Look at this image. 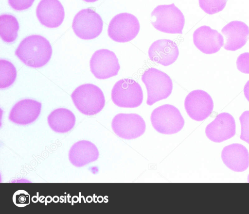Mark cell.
Here are the masks:
<instances>
[{"label": "cell", "instance_id": "1", "mask_svg": "<svg viewBox=\"0 0 249 214\" xmlns=\"http://www.w3.org/2000/svg\"><path fill=\"white\" fill-rule=\"evenodd\" d=\"M52 54L49 41L40 35H31L24 38L15 51V55L25 65L39 68L46 65Z\"/></svg>", "mask_w": 249, "mask_h": 214}, {"label": "cell", "instance_id": "2", "mask_svg": "<svg viewBox=\"0 0 249 214\" xmlns=\"http://www.w3.org/2000/svg\"><path fill=\"white\" fill-rule=\"evenodd\" d=\"M71 98L78 110L87 115L98 114L105 105L103 91L98 86L91 83H86L77 87L72 92Z\"/></svg>", "mask_w": 249, "mask_h": 214}, {"label": "cell", "instance_id": "3", "mask_svg": "<svg viewBox=\"0 0 249 214\" xmlns=\"http://www.w3.org/2000/svg\"><path fill=\"white\" fill-rule=\"evenodd\" d=\"M151 23L157 30L172 34H182L185 18L174 4L157 6L151 14Z\"/></svg>", "mask_w": 249, "mask_h": 214}, {"label": "cell", "instance_id": "4", "mask_svg": "<svg viewBox=\"0 0 249 214\" xmlns=\"http://www.w3.org/2000/svg\"><path fill=\"white\" fill-rule=\"evenodd\" d=\"M142 81L147 89L146 103L148 105L167 98L172 93L173 82L171 78L156 68L145 70L142 76Z\"/></svg>", "mask_w": 249, "mask_h": 214}, {"label": "cell", "instance_id": "5", "mask_svg": "<svg viewBox=\"0 0 249 214\" xmlns=\"http://www.w3.org/2000/svg\"><path fill=\"white\" fill-rule=\"evenodd\" d=\"M150 120L154 129L164 134L176 133L184 125V118L179 110L168 104L155 108L151 113Z\"/></svg>", "mask_w": 249, "mask_h": 214}, {"label": "cell", "instance_id": "6", "mask_svg": "<svg viewBox=\"0 0 249 214\" xmlns=\"http://www.w3.org/2000/svg\"><path fill=\"white\" fill-rule=\"evenodd\" d=\"M111 96L113 102L122 108L138 107L142 103L143 99L140 84L129 78L117 81L112 89Z\"/></svg>", "mask_w": 249, "mask_h": 214}, {"label": "cell", "instance_id": "7", "mask_svg": "<svg viewBox=\"0 0 249 214\" xmlns=\"http://www.w3.org/2000/svg\"><path fill=\"white\" fill-rule=\"evenodd\" d=\"M140 29L139 21L133 15L122 13L110 20L107 29L108 36L119 43L131 41L138 35Z\"/></svg>", "mask_w": 249, "mask_h": 214}, {"label": "cell", "instance_id": "8", "mask_svg": "<svg viewBox=\"0 0 249 214\" xmlns=\"http://www.w3.org/2000/svg\"><path fill=\"white\" fill-rule=\"evenodd\" d=\"M103 21L100 16L90 8L79 11L73 18L72 28L79 38L90 40L98 36L102 33Z\"/></svg>", "mask_w": 249, "mask_h": 214}, {"label": "cell", "instance_id": "9", "mask_svg": "<svg viewBox=\"0 0 249 214\" xmlns=\"http://www.w3.org/2000/svg\"><path fill=\"white\" fill-rule=\"evenodd\" d=\"M111 128L119 137L126 140L137 138L145 132L144 119L137 114L120 113L112 119Z\"/></svg>", "mask_w": 249, "mask_h": 214}, {"label": "cell", "instance_id": "10", "mask_svg": "<svg viewBox=\"0 0 249 214\" xmlns=\"http://www.w3.org/2000/svg\"><path fill=\"white\" fill-rule=\"evenodd\" d=\"M89 64L91 73L100 80L116 76L120 69L116 54L107 49L96 50L92 55Z\"/></svg>", "mask_w": 249, "mask_h": 214}, {"label": "cell", "instance_id": "11", "mask_svg": "<svg viewBox=\"0 0 249 214\" xmlns=\"http://www.w3.org/2000/svg\"><path fill=\"white\" fill-rule=\"evenodd\" d=\"M184 108L191 118L197 121H202L212 114L213 102L211 96L206 91L195 90L186 97Z\"/></svg>", "mask_w": 249, "mask_h": 214}, {"label": "cell", "instance_id": "12", "mask_svg": "<svg viewBox=\"0 0 249 214\" xmlns=\"http://www.w3.org/2000/svg\"><path fill=\"white\" fill-rule=\"evenodd\" d=\"M236 125L233 117L228 113H221L206 127L205 134L212 141L221 143L235 134Z\"/></svg>", "mask_w": 249, "mask_h": 214}, {"label": "cell", "instance_id": "13", "mask_svg": "<svg viewBox=\"0 0 249 214\" xmlns=\"http://www.w3.org/2000/svg\"><path fill=\"white\" fill-rule=\"evenodd\" d=\"M36 15L42 25L49 28H54L62 23L65 11L58 0H41L36 9Z\"/></svg>", "mask_w": 249, "mask_h": 214}, {"label": "cell", "instance_id": "14", "mask_svg": "<svg viewBox=\"0 0 249 214\" xmlns=\"http://www.w3.org/2000/svg\"><path fill=\"white\" fill-rule=\"evenodd\" d=\"M193 36L195 46L205 54L215 53L224 44L223 36L216 30L206 25L196 30Z\"/></svg>", "mask_w": 249, "mask_h": 214}, {"label": "cell", "instance_id": "15", "mask_svg": "<svg viewBox=\"0 0 249 214\" xmlns=\"http://www.w3.org/2000/svg\"><path fill=\"white\" fill-rule=\"evenodd\" d=\"M42 104L32 99H23L17 102L11 109L9 119L20 125H26L34 122L38 117Z\"/></svg>", "mask_w": 249, "mask_h": 214}, {"label": "cell", "instance_id": "16", "mask_svg": "<svg viewBox=\"0 0 249 214\" xmlns=\"http://www.w3.org/2000/svg\"><path fill=\"white\" fill-rule=\"evenodd\" d=\"M149 59L163 66L173 64L178 59L179 50L173 41L162 39L154 41L148 49Z\"/></svg>", "mask_w": 249, "mask_h": 214}, {"label": "cell", "instance_id": "17", "mask_svg": "<svg viewBox=\"0 0 249 214\" xmlns=\"http://www.w3.org/2000/svg\"><path fill=\"white\" fill-rule=\"evenodd\" d=\"M221 33L225 37L224 48L235 51L246 44L249 36V28L243 22L232 21L222 28Z\"/></svg>", "mask_w": 249, "mask_h": 214}, {"label": "cell", "instance_id": "18", "mask_svg": "<svg viewBox=\"0 0 249 214\" xmlns=\"http://www.w3.org/2000/svg\"><path fill=\"white\" fill-rule=\"evenodd\" d=\"M223 163L231 170L243 172L249 166V153L243 145L234 143L225 147L221 152Z\"/></svg>", "mask_w": 249, "mask_h": 214}, {"label": "cell", "instance_id": "19", "mask_svg": "<svg viewBox=\"0 0 249 214\" xmlns=\"http://www.w3.org/2000/svg\"><path fill=\"white\" fill-rule=\"evenodd\" d=\"M99 155L97 147L87 140H81L74 143L69 152V159L72 165L82 167L96 161Z\"/></svg>", "mask_w": 249, "mask_h": 214}, {"label": "cell", "instance_id": "20", "mask_svg": "<svg viewBox=\"0 0 249 214\" xmlns=\"http://www.w3.org/2000/svg\"><path fill=\"white\" fill-rule=\"evenodd\" d=\"M51 129L58 133H65L71 130L75 125V116L70 110L58 108L53 111L47 118Z\"/></svg>", "mask_w": 249, "mask_h": 214}, {"label": "cell", "instance_id": "21", "mask_svg": "<svg viewBox=\"0 0 249 214\" xmlns=\"http://www.w3.org/2000/svg\"><path fill=\"white\" fill-rule=\"evenodd\" d=\"M19 28L18 22L14 16L9 14L0 16V36L4 42H14L18 37Z\"/></svg>", "mask_w": 249, "mask_h": 214}, {"label": "cell", "instance_id": "22", "mask_svg": "<svg viewBox=\"0 0 249 214\" xmlns=\"http://www.w3.org/2000/svg\"><path fill=\"white\" fill-rule=\"evenodd\" d=\"M17 70L14 65L9 61L0 60V88L5 89L10 86L15 81Z\"/></svg>", "mask_w": 249, "mask_h": 214}, {"label": "cell", "instance_id": "23", "mask_svg": "<svg viewBox=\"0 0 249 214\" xmlns=\"http://www.w3.org/2000/svg\"><path fill=\"white\" fill-rule=\"evenodd\" d=\"M228 0H198L201 9L206 13L213 15L221 11Z\"/></svg>", "mask_w": 249, "mask_h": 214}, {"label": "cell", "instance_id": "24", "mask_svg": "<svg viewBox=\"0 0 249 214\" xmlns=\"http://www.w3.org/2000/svg\"><path fill=\"white\" fill-rule=\"evenodd\" d=\"M241 131L240 138L249 144V111H244L239 117Z\"/></svg>", "mask_w": 249, "mask_h": 214}, {"label": "cell", "instance_id": "25", "mask_svg": "<svg viewBox=\"0 0 249 214\" xmlns=\"http://www.w3.org/2000/svg\"><path fill=\"white\" fill-rule=\"evenodd\" d=\"M236 66L242 73L249 74V52H244L239 55L236 60Z\"/></svg>", "mask_w": 249, "mask_h": 214}, {"label": "cell", "instance_id": "26", "mask_svg": "<svg viewBox=\"0 0 249 214\" xmlns=\"http://www.w3.org/2000/svg\"><path fill=\"white\" fill-rule=\"evenodd\" d=\"M30 197L27 192L20 190L16 192L13 196V201L18 207H24L29 204Z\"/></svg>", "mask_w": 249, "mask_h": 214}, {"label": "cell", "instance_id": "27", "mask_svg": "<svg viewBox=\"0 0 249 214\" xmlns=\"http://www.w3.org/2000/svg\"><path fill=\"white\" fill-rule=\"evenodd\" d=\"M35 0H8L9 5L16 11H23L30 8Z\"/></svg>", "mask_w": 249, "mask_h": 214}, {"label": "cell", "instance_id": "28", "mask_svg": "<svg viewBox=\"0 0 249 214\" xmlns=\"http://www.w3.org/2000/svg\"><path fill=\"white\" fill-rule=\"evenodd\" d=\"M243 91L245 97L249 101V80L247 81L244 85Z\"/></svg>", "mask_w": 249, "mask_h": 214}, {"label": "cell", "instance_id": "29", "mask_svg": "<svg viewBox=\"0 0 249 214\" xmlns=\"http://www.w3.org/2000/svg\"><path fill=\"white\" fill-rule=\"evenodd\" d=\"M87 2H95L98 0H83Z\"/></svg>", "mask_w": 249, "mask_h": 214}, {"label": "cell", "instance_id": "30", "mask_svg": "<svg viewBox=\"0 0 249 214\" xmlns=\"http://www.w3.org/2000/svg\"><path fill=\"white\" fill-rule=\"evenodd\" d=\"M247 179H248V182H249V175H248V178H247Z\"/></svg>", "mask_w": 249, "mask_h": 214}]
</instances>
